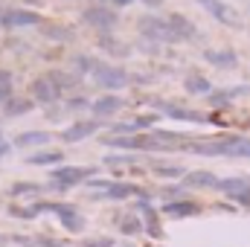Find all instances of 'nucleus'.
Listing matches in <instances>:
<instances>
[{
    "mask_svg": "<svg viewBox=\"0 0 250 247\" xmlns=\"http://www.w3.org/2000/svg\"><path fill=\"white\" fill-rule=\"evenodd\" d=\"M143 3H146V6H151V9H160V3H163V0H143Z\"/></svg>",
    "mask_w": 250,
    "mask_h": 247,
    "instance_id": "obj_40",
    "label": "nucleus"
},
{
    "mask_svg": "<svg viewBox=\"0 0 250 247\" xmlns=\"http://www.w3.org/2000/svg\"><path fill=\"white\" fill-rule=\"evenodd\" d=\"M99 47H102L105 53H114V56H131V50H128V47H123L117 38H111L108 32H102V35H99Z\"/></svg>",
    "mask_w": 250,
    "mask_h": 247,
    "instance_id": "obj_28",
    "label": "nucleus"
},
{
    "mask_svg": "<svg viewBox=\"0 0 250 247\" xmlns=\"http://www.w3.org/2000/svg\"><path fill=\"white\" fill-rule=\"evenodd\" d=\"M137 209H140V215H143V227H146V233L151 236V239H160L163 236V230H160V218H157V209L143 198L140 204H137Z\"/></svg>",
    "mask_w": 250,
    "mask_h": 247,
    "instance_id": "obj_13",
    "label": "nucleus"
},
{
    "mask_svg": "<svg viewBox=\"0 0 250 247\" xmlns=\"http://www.w3.org/2000/svg\"><path fill=\"white\" fill-rule=\"evenodd\" d=\"M32 108H35L32 99H21V96H15L12 102L3 105V117H23V114H29Z\"/></svg>",
    "mask_w": 250,
    "mask_h": 247,
    "instance_id": "obj_23",
    "label": "nucleus"
},
{
    "mask_svg": "<svg viewBox=\"0 0 250 247\" xmlns=\"http://www.w3.org/2000/svg\"><path fill=\"white\" fill-rule=\"evenodd\" d=\"M73 64L79 67V76H82V73H90V76H96V73L105 67V62H99V59H90V56H76V59H73Z\"/></svg>",
    "mask_w": 250,
    "mask_h": 247,
    "instance_id": "obj_27",
    "label": "nucleus"
},
{
    "mask_svg": "<svg viewBox=\"0 0 250 247\" xmlns=\"http://www.w3.org/2000/svg\"><path fill=\"white\" fill-rule=\"evenodd\" d=\"M99 128H102V120H79V123H73V125H67V128H64L62 140H64V143H82V140L93 137Z\"/></svg>",
    "mask_w": 250,
    "mask_h": 247,
    "instance_id": "obj_9",
    "label": "nucleus"
},
{
    "mask_svg": "<svg viewBox=\"0 0 250 247\" xmlns=\"http://www.w3.org/2000/svg\"><path fill=\"white\" fill-rule=\"evenodd\" d=\"M157 108L172 117V120H181V123H207L209 117H204L201 111H189V108H181V105H172V102H157Z\"/></svg>",
    "mask_w": 250,
    "mask_h": 247,
    "instance_id": "obj_11",
    "label": "nucleus"
},
{
    "mask_svg": "<svg viewBox=\"0 0 250 247\" xmlns=\"http://www.w3.org/2000/svg\"><path fill=\"white\" fill-rule=\"evenodd\" d=\"M137 26H140V32H143V38H148V41H154V44H178V35H175V29L169 26V18L143 15V18L137 21Z\"/></svg>",
    "mask_w": 250,
    "mask_h": 247,
    "instance_id": "obj_2",
    "label": "nucleus"
},
{
    "mask_svg": "<svg viewBox=\"0 0 250 247\" xmlns=\"http://www.w3.org/2000/svg\"><path fill=\"white\" fill-rule=\"evenodd\" d=\"M15 96H12V84H0V105H6V102H12Z\"/></svg>",
    "mask_w": 250,
    "mask_h": 247,
    "instance_id": "obj_35",
    "label": "nucleus"
},
{
    "mask_svg": "<svg viewBox=\"0 0 250 247\" xmlns=\"http://www.w3.org/2000/svg\"><path fill=\"white\" fill-rule=\"evenodd\" d=\"M35 245H41V247H64L62 242H53V239H35Z\"/></svg>",
    "mask_w": 250,
    "mask_h": 247,
    "instance_id": "obj_37",
    "label": "nucleus"
},
{
    "mask_svg": "<svg viewBox=\"0 0 250 247\" xmlns=\"http://www.w3.org/2000/svg\"><path fill=\"white\" fill-rule=\"evenodd\" d=\"M128 3H134V0H114V6H128Z\"/></svg>",
    "mask_w": 250,
    "mask_h": 247,
    "instance_id": "obj_41",
    "label": "nucleus"
},
{
    "mask_svg": "<svg viewBox=\"0 0 250 247\" xmlns=\"http://www.w3.org/2000/svg\"><path fill=\"white\" fill-rule=\"evenodd\" d=\"M169 26L175 29V35H178V41H192V38H198V29H195V23L184 18L181 12H172L169 15Z\"/></svg>",
    "mask_w": 250,
    "mask_h": 247,
    "instance_id": "obj_15",
    "label": "nucleus"
},
{
    "mask_svg": "<svg viewBox=\"0 0 250 247\" xmlns=\"http://www.w3.org/2000/svg\"><path fill=\"white\" fill-rule=\"evenodd\" d=\"M215 189L224 192V195H230V198H239V195L250 192V181L248 178H224V181H218Z\"/></svg>",
    "mask_w": 250,
    "mask_h": 247,
    "instance_id": "obj_21",
    "label": "nucleus"
},
{
    "mask_svg": "<svg viewBox=\"0 0 250 247\" xmlns=\"http://www.w3.org/2000/svg\"><path fill=\"white\" fill-rule=\"evenodd\" d=\"M189 151L195 154H221V157H250V140L248 137H221V140H207V143H187Z\"/></svg>",
    "mask_w": 250,
    "mask_h": 247,
    "instance_id": "obj_1",
    "label": "nucleus"
},
{
    "mask_svg": "<svg viewBox=\"0 0 250 247\" xmlns=\"http://www.w3.org/2000/svg\"><path fill=\"white\" fill-rule=\"evenodd\" d=\"M26 3H32V6H41V3H44V0H26Z\"/></svg>",
    "mask_w": 250,
    "mask_h": 247,
    "instance_id": "obj_42",
    "label": "nucleus"
},
{
    "mask_svg": "<svg viewBox=\"0 0 250 247\" xmlns=\"http://www.w3.org/2000/svg\"><path fill=\"white\" fill-rule=\"evenodd\" d=\"M123 247H134V245H123Z\"/></svg>",
    "mask_w": 250,
    "mask_h": 247,
    "instance_id": "obj_44",
    "label": "nucleus"
},
{
    "mask_svg": "<svg viewBox=\"0 0 250 247\" xmlns=\"http://www.w3.org/2000/svg\"><path fill=\"white\" fill-rule=\"evenodd\" d=\"M151 172H154V175H160V178H184V175H187L181 166H160V163H157V166H151Z\"/></svg>",
    "mask_w": 250,
    "mask_h": 247,
    "instance_id": "obj_31",
    "label": "nucleus"
},
{
    "mask_svg": "<svg viewBox=\"0 0 250 247\" xmlns=\"http://www.w3.org/2000/svg\"><path fill=\"white\" fill-rule=\"evenodd\" d=\"M50 137L44 134V131H23V134H18L15 137V145L18 148H32V145H44Z\"/></svg>",
    "mask_w": 250,
    "mask_h": 247,
    "instance_id": "obj_24",
    "label": "nucleus"
},
{
    "mask_svg": "<svg viewBox=\"0 0 250 247\" xmlns=\"http://www.w3.org/2000/svg\"><path fill=\"white\" fill-rule=\"evenodd\" d=\"M146 227H143V221L137 218V215H128V218H123V224H120V233H125V236H137V233H143Z\"/></svg>",
    "mask_w": 250,
    "mask_h": 247,
    "instance_id": "obj_29",
    "label": "nucleus"
},
{
    "mask_svg": "<svg viewBox=\"0 0 250 247\" xmlns=\"http://www.w3.org/2000/svg\"><path fill=\"white\" fill-rule=\"evenodd\" d=\"M204 62H209L218 70H233L239 64V56L233 50H204Z\"/></svg>",
    "mask_w": 250,
    "mask_h": 247,
    "instance_id": "obj_16",
    "label": "nucleus"
},
{
    "mask_svg": "<svg viewBox=\"0 0 250 247\" xmlns=\"http://www.w3.org/2000/svg\"><path fill=\"white\" fill-rule=\"evenodd\" d=\"M47 79L56 84L59 93H64V90H76V87L82 84V76H79V73H67V70H50Z\"/></svg>",
    "mask_w": 250,
    "mask_h": 247,
    "instance_id": "obj_18",
    "label": "nucleus"
},
{
    "mask_svg": "<svg viewBox=\"0 0 250 247\" xmlns=\"http://www.w3.org/2000/svg\"><path fill=\"white\" fill-rule=\"evenodd\" d=\"M35 206V212L41 215V212H56L59 215V221L64 224V230H70V233H82L84 230V218L79 215V209L73 206V204H56V201H38V204H32Z\"/></svg>",
    "mask_w": 250,
    "mask_h": 247,
    "instance_id": "obj_3",
    "label": "nucleus"
},
{
    "mask_svg": "<svg viewBox=\"0 0 250 247\" xmlns=\"http://www.w3.org/2000/svg\"><path fill=\"white\" fill-rule=\"evenodd\" d=\"M93 79H96V84H99V87H105V90H123L125 84L131 82V76L125 73L123 67H108V64H105Z\"/></svg>",
    "mask_w": 250,
    "mask_h": 247,
    "instance_id": "obj_8",
    "label": "nucleus"
},
{
    "mask_svg": "<svg viewBox=\"0 0 250 247\" xmlns=\"http://www.w3.org/2000/svg\"><path fill=\"white\" fill-rule=\"evenodd\" d=\"M96 169H87V166H62L53 172V181H50V189L56 192H67L73 186H79L84 178H93Z\"/></svg>",
    "mask_w": 250,
    "mask_h": 247,
    "instance_id": "obj_4",
    "label": "nucleus"
},
{
    "mask_svg": "<svg viewBox=\"0 0 250 247\" xmlns=\"http://www.w3.org/2000/svg\"><path fill=\"white\" fill-rule=\"evenodd\" d=\"M64 108L79 111V108H90V102H87V99H82V96H73V99H67V102H64Z\"/></svg>",
    "mask_w": 250,
    "mask_h": 247,
    "instance_id": "obj_33",
    "label": "nucleus"
},
{
    "mask_svg": "<svg viewBox=\"0 0 250 247\" xmlns=\"http://www.w3.org/2000/svg\"><path fill=\"white\" fill-rule=\"evenodd\" d=\"M6 242H9V239H6V236H0V245H6Z\"/></svg>",
    "mask_w": 250,
    "mask_h": 247,
    "instance_id": "obj_43",
    "label": "nucleus"
},
{
    "mask_svg": "<svg viewBox=\"0 0 250 247\" xmlns=\"http://www.w3.org/2000/svg\"><path fill=\"white\" fill-rule=\"evenodd\" d=\"M184 186H189V189H215L218 178L212 172H187L184 175Z\"/></svg>",
    "mask_w": 250,
    "mask_h": 247,
    "instance_id": "obj_19",
    "label": "nucleus"
},
{
    "mask_svg": "<svg viewBox=\"0 0 250 247\" xmlns=\"http://www.w3.org/2000/svg\"><path fill=\"white\" fill-rule=\"evenodd\" d=\"M9 215H15V218H23V221H29V218H35L38 212H35V206H12V209H9Z\"/></svg>",
    "mask_w": 250,
    "mask_h": 247,
    "instance_id": "obj_32",
    "label": "nucleus"
},
{
    "mask_svg": "<svg viewBox=\"0 0 250 247\" xmlns=\"http://www.w3.org/2000/svg\"><path fill=\"white\" fill-rule=\"evenodd\" d=\"M9 79H12L9 70H0V84H9Z\"/></svg>",
    "mask_w": 250,
    "mask_h": 247,
    "instance_id": "obj_38",
    "label": "nucleus"
},
{
    "mask_svg": "<svg viewBox=\"0 0 250 247\" xmlns=\"http://www.w3.org/2000/svg\"><path fill=\"white\" fill-rule=\"evenodd\" d=\"M62 160H64L62 151H35V154L26 157L29 166H50V163H62Z\"/></svg>",
    "mask_w": 250,
    "mask_h": 247,
    "instance_id": "obj_25",
    "label": "nucleus"
},
{
    "mask_svg": "<svg viewBox=\"0 0 250 247\" xmlns=\"http://www.w3.org/2000/svg\"><path fill=\"white\" fill-rule=\"evenodd\" d=\"M120 108H123V99L114 96V93H105V96H99V99L90 102V114L99 117V120H102V117H114Z\"/></svg>",
    "mask_w": 250,
    "mask_h": 247,
    "instance_id": "obj_12",
    "label": "nucleus"
},
{
    "mask_svg": "<svg viewBox=\"0 0 250 247\" xmlns=\"http://www.w3.org/2000/svg\"><path fill=\"white\" fill-rule=\"evenodd\" d=\"M245 93H250L248 84H239V87H224V90H212V93L207 96V102H209L212 108H224V105H230L236 96H245Z\"/></svg>",
    "mask_w": 250,
    "mask_h": 247,
    "instance_id": "obj_14",
    "label": "nucleus"
},
{
    "mask_svg": "<svg viewBox=\"0 0 250 247\" xmlns=\"http://www.w3.org/2000/svg\"><path fill=\"white\" fill-rule=\"evenodd\" d=\"M198 3H201L218 23H224V26H230V29H242L245 21H242V15H239L230 3H224V0H198Z\"/></svg>",
    "mask_w": 250,
    "mask_h": 247,
    "instance_id": "obj_5",
    "label": "nucleus"
},
{
    "mask_svg": "<svg viewBox=\"0 0 250 247\" xmlns=\"http://www.w3.org/2000/svg\"><path fill=\"white\" fill-rule=\"evenodd\" d=\"M184 90L192 93V96H209V93H212V84H209V79H207V76L189 73L187 79H184Z\"/></svg>",
    "mask_w": 250,
    "mask_h": 247,
    "instance_id": "obj_20",
    "label": "nucleus"
},
{
    "mask_svg": "<svg viewBox=\"0 0 250 247\" xmlns=\"http://www.w3.org/2000/svg\"><path fill=\"white\" fill-rule=\"evenodd\" d=\"M41 35L44 38H53V41H70L73 38V29L56 26V23H41Z\"/></svg>",
    "mask_w": 250,
    "mask_h": 247,
    "instance_id": "obj_26",
    "label": "nucleus"
},
{
    "mask_svg": "<svg viewBox=\"0 0 250 247\" xmlns=\"http://www.w3.org/2000/svg\"><path fill=\"white\" fill-rule=\"evenodd\" d=\"M15 198H21V195H38V192H44V186L41 184H15L9 189Z\"/></svg>",
    "mask_w": 250,
    "mask_h": 247,
    "instance_id": "obj_30",
    "label": "nucleus"
},
{
    "mask_svg": "<svg viewBox=\"0 0 250 247\" xmlns=\"http://www.w3.org/2000/svg\"><path fill=\"white\" fill-rule=\"evenodd\" d=\"M82 21H84L87 26H96V29L108 32V29H114V26L120 23V15H117L114 9H108V6H90V9L82 12Z\"/></svg>",
    "mask_w": 250,
    "mask_h": 247,
    "instance_id": "obj_6",
    "label": "nucleus"
},
{
    "mask_svg": "<svg viewBox=\"0 0 250 247\" xmlns=\"http://www.w3.org/2000/svg\"><path fill=\"white\" fill-rule=\"evenodd\" d=\"M163 212L169 215V218H189V215H198L201 212V206L195 204V201H166L163 204Z\"/></svg>",
    "mask_w": 250,
    "mask_h": 247,
    "instance_id": "obj_17",
    "label": "nucleus"
},
{
    "mask_svg": "<svg viewBox=\"0 0 250 247\" xmlns=\"http://www.w3.org/2000/svg\"><path fill=\"white\" fill-rule=\"evenodd\" d=\"M84 247H114V239H87Z\"/></svg>",
    "mask_w": 250,
    "mask_h": 247,
    "instance_id": "obj_34",
    "label": "nucleus"
},
{
    "mask_svg": "<svg viewBox=\"0 0 250 247\" xmlns=\"http://www.w3.org/2000/svg\"><path fill=\"white\" fill-rule=\"evenodd\" d=\"M29 99L35 105H56L62 99V93L56 90V84L47 79V76H38L32 84H29Z\"/></svg>",
    "mask_w": 250,
    "mask_h": 247,
    "instance_id": "obj_7",
    "label": "nucleus"
},
{
    "mask_svg": "<svg viewBox=\"0 0 250 247\" xmlns=\"http://www.w3.org/2000/svg\"><path fill=\"white\" fill-rule=\"evenodd\" d=\"M154 123H157V117H151V114H148V117H137V120H134L137 128H151Z\"/></svg>",
    "mask_w": 250,
    "mask_h": 247,
    "instance_id": "obj_36",
    "label": "nucleus"
},
{
    "mask_svg": "<svg viewBox=\"0 0 250 247\" xmlns=\"http://www.w3.org/2000/svg\"><path fill=\"white\" fill-rule=\"evenodd\" d=\"M9 148H12L9 143H0V157H6V154H9Z\"/></svg>",
    "mask_w": 250,
    "mask_h": 247,
    "instance_id": "obj_39",
    "label": "nucleus"
},
{
    "mask_svg": "<svg viewBox=\"0 0 250 247\" xmlns=\"http://www.w3.org/2000/svg\"><path fill=\"white\" fill-rule=\"evenodd\" d=\"M41 23V15L38 12H29V9H9L0 15V26L6 29H15V26H38Z\"/></svg>",
    "mask_w": 250,
    "mask_h": 247,
    "instance_id": "obj_10",
    "label": "nucleus"
},
{
    "mask_svg": "<svg viewBox=\"0 0 250 247\" xmlns=\"http://www.w3.org/2000/svg\"><path fill=\"white\" fill-rule=\"evenodd\" d=\"M131 195H143L137 186H131V184H111L99 198H111V201H123V198H131Z\"/></svg>",
    "mask_w": 250,
    "mask_h": 247,
    "instance_id": "obj_22",
    "label": "nucleus"
}]
</instances>
